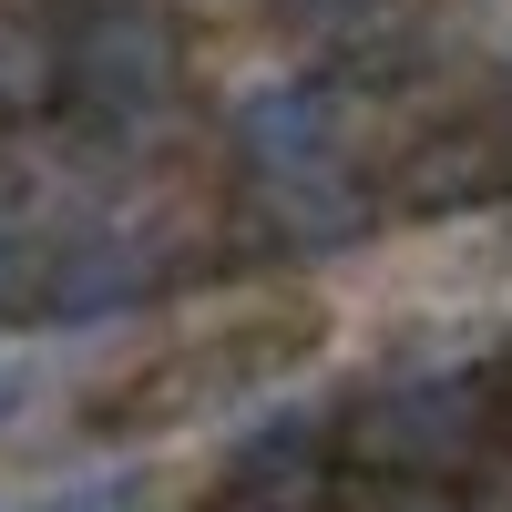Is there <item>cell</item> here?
Wrapping results in <instances>:
<instances>
[{"mask_svg": "<svg viewBox=\"0 0 512 512\" xmlns=\"http://www.w3.org/2000/svg\"><path fill=\"white\" fill-rule=\"evenodd\" d=\"M21 400H31V379H21V369H0V420H11Z\"/></svg>", "mask_w": 512, "mask_h": 512, "instance_id": "obj_10", "label": "cell"}, {"mask_svg": "<svg viewBox=\"0 0 512 512\" xmlns=\"http://www.w3.org/2000/svg\"><path fill=\"white\" fill-rule=\"evenodd\" d=\"M308 328H318V318H256V328H236V338H195V349H175L164 369H134L113 400H93V431H164V420L216 410V400L246 390V379L287 369Z\"/></svg>", "mask_w": 512, "mask_h": 512, "instance_id": "obj_3", "label": "cell"}, {"mask_svg": "<svg viewBox=\"0 0 512 512\" xmlns=\"http://www.w3.org/2000/svg\"><path fill=\"white\" fill-rule=\"evenodd\" d=\"M0 113H62V31L0 21Z\"/></svg>", "mask_w": 512, "mask_h": 512, "instance_id": "obj_8", "label": "cell"}, {"mask_svg": "<svg viewBox=\"0 0 512 512\" xmlns=\"http://www.w3.org/2000/svg\"><path fill=\"white\" fill-rule=\"evenodd\" d=\"M492 441H502V390L482 369H420L349 410V451L369 472H410V482H451Z\"/></svg>", "mask_w": 512, "mask_h": 512, "instance_id": "obj_2", "label": "cell"}, {"mask_svg": "<svg viewBox=\"0 0 512 512\" xmlns=\"http://www.w3.org/2000/svg\"><path fill=\"white\" fill-rule=\"evenodd\" d=\"M256 195V216H267V236L277 246H349V236H369V216H379V195L359 185V164H318V175H267V185H246Z\"/></svg>", "mask_w": 512, "mask_h": 512, "instance_id": "obj_6", "label": "cell"}, {"mask_svg": "<svg viewBox=\"0 0 512 512\" xmlns=\"http://www.w3.org/2000/svg\"><path fill=\"white\" fill-rule=\"evenodd\" d=\"M216 512H277V502H256V492H226V502H216Z\"/></svg>", "mask_w": 512, "mask_h": 512, "instance_id": "obj_11", "label": "cell"}, {"mask_svg": "<svg viewBox=\"0 0 512 512\" xmlns=\"http://www.w3.org/2000/svg\"><path fill=\"white\" fill-rule=\"evenodd\" d=\"M502 123H512V52H502Z\"/></svg>", "mask_w": 512, "mask_h": 512, "instance_id": "obj_12", "label": "cell"}, {"mask_svg": "<svg viewBox=\"0 0 512 512\" xmlns=\"http://www.w3.org/2000/svg\"><path fill=\"white\" fill-rule=\"evenodd\" d=\"M492 195H512V123H431L390 164L400 216H461V205H492Z\"/></svg>", "mask_w": 512, "mask_h": 512, "instance_id": "obj_5", "label": "cell"}, {"mask_svg": "<svg viewBox=\"0 0 512 512\" xmlns=\"http://www.w3.org/2000/svg\"><path fill=\"white\" fill-rule=\"evenodd\" d=\"M359 512H472V502H461L451 482H410V472H369Z\"/></svg>", "mask_w": 512, "mask_h": 512, "instance_id": "obj_9", "label": "cell"}, {"mask_svg": "<svg viewBox=\"0 0 512 512\" xmlns=\"http://www.w3.org/2000/svg\"><path fill=\"white\" fill-rule=\"evenodd\" d=\"M185 103V31L154 0H103L62 31V113L93 134H154Z\"/></svg>", "mask_w": 512, "mask_h": 512, "instance_id": "obj_1", "label": "cell"}, {"mask_svg": "<svg viewBox=\"0 0 512 512\" xmlns=\"http://www.w3.org/2000/svg\"><path fill=\"white\" fill-rule=\"evenodd\" d=\"M328 451H349V431H328V420H267V431L236 441V492L277 502V512H308L318 482H328Z\"/></svg>", "mask_w": 512, "mask_h": 512, "instance_id": "obj_7", "label": "cell"}, {"mask_svg": "<svg viewBox=\"0 0 512 512\" xmlns=\"http://www.w3.org/2000/svg\"><path fill=\"white\" fill-rule=\"evenodd\" d=\"M236 164L246 185L267 175H318V164H349V103L328 93V82H267V93L236 103Z\"/></svg>", "mask_w": 512, "mask_h": 512, "instance_id": "obj_4", "label": "cell"}]
</instances>
